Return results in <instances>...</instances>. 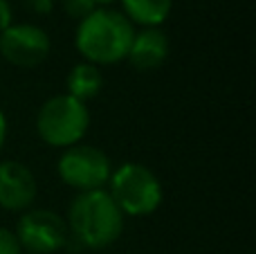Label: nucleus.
<instances>
[{
	"label": "nucleus",
	"mask_w": 256,
	"mask_h": 254,
	"mask_svg": "<svg viewBox=\"0 0 256 254\" xmlns=\"http://www.w3.org/2000/svg\"><path fill=\"white\" fill-rule=\"evenodd\" d=\"M0 54L12 66L36 68L50 54V36L36 25H9L0 32Z\"/></svg>",
	"instance_id": "obj_7"
},
{
	"label": "nucleus",
	"mask_w": 256,
	"mask_h": 254,
	"mask_svg": "<svg viewBox=\"0 0 256 254\" xmlns=\"http://www.w3.org/2000/svg\"><path fill=\"white\" fill-rule=\"evenodd\" d=\"M94 7H97L94 0H63V9L68 12V16L79 18V20L90 16L94 12Z\"/></svg>",
	"instance_id": "obj_12"
},
{
	"label": "nucleus",
	"mask_w": 256,
	"mask_h": 254,
	"mask_svg": "<svg viewBox=\"0 0 256 254\" xmlns=\"http://www.w3.org/2000/svg\"><path fill=\"white\" fill-rule=\"evenodd\" d=\"M68 230L84 248L102 250L120 238L124 230V214L106 189L84 192L70 205Z\"/></svg>",
	"instance_id": "obj_2"
},
{
	"label": "nucleus",
	"mask_w": 256,
	"mask_h": 254,
	"mask_svg": "<svg viewBox=\"0 0 256 254\" xmlns=\"http://www.w3.org/2000/svg\"><path fill=\"white\" fill-rule=\"evenodd\" d=\"M112 0H94V4H110Z\"/></svg>",
	"instance_id": "obj_17"
},
{
	"label": "nucleus",
	"mask_w": 256,
	"mask_h": 254,
	"mask_svg": "<svg viewBox=\"0 0 256 254\" xmlns=\"http://www.w3.org/2000/svg\"><path fill=\"white\" fill-rule=\"evenodd\" d=\"M27 7L34 14H38V16H48L54 9V2L52 0H27Z\"/></svg>",
	"instance_id": "obj_14"
},
{
	"label": "nucleus",
	"mask_w": 256,
	"mask_h": 254,
	"mask_svg": "<svg viewBox=\"0 0 256 254\" xmlns=\"http://www.w3.org/2000/svg\"><path fill=\"white\" fill-rule=\"evenodd\" d=\"M36 178L22 162H0V207L7 212H22L36 200Z\"/></svg>",
	"instance_id": "obj_8"
},
{
	"label": "nucleus",
	"mask_w": 256,
	"mask_h": 254,
	"mask_svg": "<svg viewBox=\"0 0 256 254\" xmlns=\"http://www.w3.org/2000/svg\"><path fill=\"white\" fill-rule=\"evenodd\" d=\"M132 22L115 9H94L79 20L76 50L92 66H112L126 58L132 43Z\"/></svg>",
	"instance_id": "obj_1"
},
{
	"label": "nucleus",
	"mask_w": 256,
	"mask_h": 254,
	"mask_svg": "<svg viewBox=\"0 0 256 254\" xmlns=\"http://www.w3.org/2000/svg\"><path fill=\"white\" fill-rule=\"evenodd\" d=\"M104 88V76L102 70L92 63L84 61L76 63L74 68L68 74V94L79 102H88V99H94Z\"/></svg>",
	"instance_id": "obj_10"
},
{
	"label": "nucleus",
	"mask_w": 256,
	"mask_h": 254,
	"mask_svg": "<svg viewBox=\"0 0 256 254\" xmlns=\"http://www.w3.org/2000/svg\"><path fill=\"white\" fill-rule=\"evenodd\" d=\"M0 254H22L16 232L7 228H0Z\"/></svg>",
	"instance_id": "obj_13"
},
{
	"label": "nucleus",
	"mask_w": 256,
	"mask_h": 254,
	"mask_svg": "<svg viewBox=\"0 0 256 254\" xmlns=\"http://www.w3.org/2000/svg\"><path fill=\"white\" fill-rule=\"evenodd\" d=\"M4 135H7V120H4L2 110H0V146H2V142H4Z\"/></svg>",
	"instance_id": "obj_16"
},
{
	"label": "nucleus",
	"mask_w": 256,
	"mask_h": 254,
	"mask_svg": "<svg viewBox=\"0 0 256 254\" xmlns=\"http://www.w3.org/2000/svg\"><path fill=\"white\" fill-rule=\"evenodd\" d=\"M12 25V4L7 0H0V32H4Z\"/></svg>",
	"instance_id": "obj_15"
},
{
	"label": "nucleus",
	"mask_w": 256,
	"mask_h": 254,
	"mask_svg": "<svg viewBox=\"0 0 256 254\" xmlns=\"http://www.w3.org/2000/svg\"><path fill=\"white\" fill-rule=\"evenodd\" d=\"M16 236L30 254H52L68 241V225L50 210H34L22 214L16 225Z\"/></svg>",
	"instance_id": "obj_6"
},
{
	"label": "nucleus",
	"mask_w": 256,
	"mask_h": 254,
	"mask_svg": "<svg viewBox=\"0 0 256 254\" xmlns=\"http://www.w3.org/2000/svg\"><path fill=\"white\" fill-rule=\"evenodd\" d=\"M166 56H168V38L158 27H146L144 32L132 36L130 50L126 54L130 66L140 72L158 70L166 61Z\"/></svg>",
	"instance_id": "obj_9"
},
{
	"label": "nucleus",
	"mask_w": 256,
	"mask_h": 254,
	"mask_svg": "<svg viewBox=\"0 0 256 254\" xmlns=\"http://www.w3.org/2000/svg\"><path fill=\"white\" fill-rule=\"evenodd\" d=\"M124 4V16L130 22L144 27H158L171 14L173 0H122Z\"/></svg>",
	"instance_id": "obj_11"
},
{
	"label": "nucleus",
	"mask_w": 256,
	"mask_h": 254,
	"mask_svg": "<svg viewBox=\"0 0 256 254\" xmlns=\"http://www.w3.org/2000/svg\"><path fill=\"white\" fill-rule=\"evenodd\" d=\"M110 198L128 216H148L162 205V184L144 164L124 162L110 174Z\"/></svg>",
	"instance_id": "obj_4"
},
{
	"label": "nucleus",
	"mask_w": 256,
	"mask_h": 254,
	"mask_svg": "<svg viewBox=\"0 0 256 254\" xmlns=\"http://www.w3.org/2000/svg\"><path fill=\"white\" fill-rule=\"evenodd\" d=\"M112 164L108 156L90 144H74L66 148L58 160V176L68 187L76 192H94L104 189L110 180Z\"/></svg>",
	"instance_id": "obj_5"
},
{
	"label": "nucleus",
	"mask_w": 256,
	"mask_h": 254,
	"mask_svg": "<svg viewBox=\"0 0 256 254\" xmlns=\"http://www.w3.org/2000/svg\"><path fill=\"white\" fill-rule=\"evenodd\" d=\"M90 126V110L84 102L70 94L48 99L36 117V130L50 146L70 148L84 140Z\"/></svg>",
	"instance_id": "obj_3"
}]
</instances>
